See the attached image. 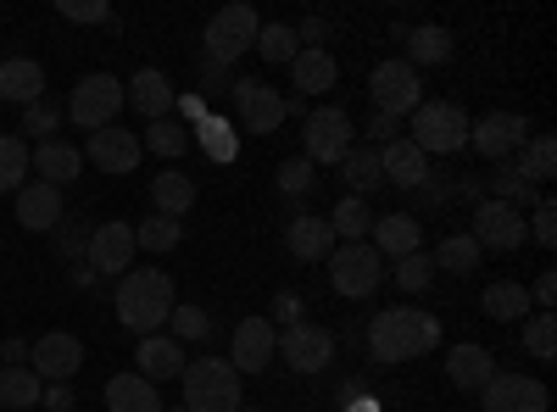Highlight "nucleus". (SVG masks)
<instances>
[{
    "instance_id": "1",
    "label": "nucleus",
    "mask_w": 557,
    "mask_h": 412,
    "mask_svg": "<svg viewBox=\"0 0 557 412\" xmlns=\"http://www.w3.org/2000/svg\"><path fill=\"white\" fill-rule=\"evenodd\" d=\"M112 307H117V324H123L128 335H139V340L162 335V329H168V312L178 307L173 273H168V267H128L123 279H117Z\"/></svg>"
},
{
    "instance_id": "2",
    "label": "nucleus",
    "mask_w": 557,
    "mask_h": 412,
    "mask_svg": "<svg viewBox=\"0 0 557 412\" xmlns=\"http://www.w3.org/2000/svg\"><path fill=\"white\" fill-rule=\"evenodd\" d=\"M441 346V317L435 312H418V307H385L374 312L368 324V357L396 369V362H412V357H430Z\"/></svg>"
},
{
    "instance_id": "3",
    "label": "nucleus",
    "mask_w": 557,
    "mask_h": 412,
    "mask_svg": "<svg viewBox=\"0 0 557 412\" xmlns=\"http://www.w3.org/2000/svg\"><path fill=\"white\" fill-rule=\"evenodd\" d=\"M184 412H240V374L228 369V357H190L184 362Z\"/></svg>"
},
{
    "instance_id": "4",
    "label": "nucleus",
    "mask_w": 557,
    "mask_h": 412,
    "mask_svg": "<svg viewBox=\"0 0 557 412\" xmlns=\"http://www.w3.org/2000/svg\"><path fill=\"white\" fill-rule=\"evenodd\" d=\"M257 34H262V23H257V7H246V0L212 12V23H207V67L228 73L257 45Z\"/></svg>"
},
{
    "instance_id": "5",
    "label": "nucleus",
    "mask_w": 557,
    "mask_h": 412,
    "mask_svg": "<svg viewBox=\"0 0 557 412\" xmlns=\"http://www.w3.org/2000/svg\"><path fill=\"white\" fill-rule=\"evenodd\" d=\"M407 140L424 151V157H451L469 146V112L451 107V101H424L412 112V134Z\"/></svg>"
},
{
    "instance_id": "6",
    "label": "nucleus",
    "mask_w": 557,
    "mask_h": 412,
    "mask_svg": "<svg viewBox=\"0 0 557 412\" xmlns=\"http://www.w3.org/2000/svg\"><path fill=\"white\" fill-rule=\"evenodd\" d=\"M380 279H385V257L368 246V240L330 251V290L341 301H368V296L380 290Z\"/></svg>"
},
{
    "instance_id": "7",
    "label": "nucleus",
    "mask_w": 557,
    "mask_h": 412,
    "mask_svg": "<svg viewBox=\"0 0 557 412\" xmlns=\"http://www.w3.org/2000/svg\"><path fill=\"white\" fill-rule=\"evenodd\" d=\"M78 128H112L117 123V112H123V78H112V73H84L78 84H73V96H67V107H62Z\"/></svg>"
},
{
    "instance_id": "8",
    "label": "nucleus",
    "mask_w": 557,
    "mask_h": 412,
    "mask_svg": "<svg viewBox=\"0 0 557 412\" xmlns=\"http://www.w3.org/2000/svg\"><path fill=\"white\" fill-rule=\"evenodd\" d=\"M357 146V128H351V112L346 107H318V112H307V123H301V157L318 167V162H346V151Z\"/></svg>"
},
{
    "instance_id": "9",
    "label": "nucleus",
    "mask_w": 557,
    "mask_h": 412,
    "mask_svg": "<svg viewBox=\"0 0 557 412\" xmlns=\"http://www.w3.org/2000/svg\"><path fill=\"white\" fill-rule=\"evenodd\" d=\"M368 96H374V112L401 123V117H412L418 107H424V84H418V73L401 57H391V62H380L374 73H368Z\"/></svg>"
},
{
    "instance_id": "10",
    "label": "nucleus",
    "mask_w": 557,
    "mask_h": 412,
    "mask_svg": "<svg viewBox=\"0 0 557 412\" xmlns=\"http://www.w3.org/2000/svg\"><path fill=\"white\" fill-rule=\"evenodd\" d=\"M530 140V123L519 112H485L480 123H469V146L485 162H513V151H524Z\"/></svg>"
},
{
    "instance_id": "11",
    "label": "nucleus",
    "mask_w": 557,
    "mask_h": 412,
    "mask_svg": "<svg viewBox=\"0 0 557 412\" xmlns=\"http://www.w3.org/2000/svg\"><path fill=\"white\" fill-rule=\"evenodd\" d=\"M469 235H474L480 251H519L530 228H524V212H519V207H507V201H480Z\"/></svg>"
},
{
    "instance_id": "12",
    "label": "nucleus",
    "mask_w": 557,
    "mask_h": 412,
    "mask_svg": "<svg viewBox=\"0 0 557 412\" xmlns=\"http://www.w3.org/2000/svg\"><path fill=\"white\" fill-rule=\"evenodd\" d=\"M84 262L101 279H123L134 267V223H96L89 228V246H84Z\"/></svg>"
},
{
    "instance_id": "13",
    "label": "nucleus",
    "mask_w": 557,
    "mask_h": 412,
    "mask_svg": "<svg viewBox=\"0 0 557 412\" xmlns=\"http://www.w3.org/2000/svg\"><path fill=\"white\" fill-rule=\"evenodd\" d=\"M28 369L39 374V385H67L78 369H84V346H78V335H67V329H51V335H39L34 346H28Z\"/></svg>"
},
{
    "instance_id": "14",
    "label": "nucleus",
    "mask_w": 557,
    "mask_h": 412,
    "mask_svg": "<svg viewBox=\"0 0 557 412\" xmlns=\"http://www.w3.org/2000/svg\"><path fill=\"white\" fill-rule=\"evenodd\" d=\"M273 357H278V329L268 324V317H240L235 340H228V369L235 374H262Z\"/></svg>"
},
{
    "instance_id": "15",
    "label": "nucleus",
    "mask_w": 557,
    "mask_h": 412,
    "mask_svg": "<svg viewBox=\"0 0 557 412\" xmlns=\"http://www.w3.org/2000/svg\"><path fill=\"white\" fill-rule=\"evenodd\" d=\"M480 412H546V385L496 369V374L480 385Z\"/></svg>"
},
{
    "instance_id": "16",
    "label": "nucleus",
    "mask_w": 557,
    "mask_h": 412,
    "mask_svg": "<svg viewBox=\"0 0 557 412\" xmlns=\"http://www.w3.org/2000/svg\"><path fill=\"white\" fill-rule=\"evenodd\" d=\"M278 357H285L296 374H323V369L335 362V335H330V329H318V324L278 329Z\"/></svg>"
},
{
    "instance_id": "17",
    "label": "nucleus",
    "mask_w": 557,
    "mask_h": 412,
    "mask_svg": "<svg viewBox=\"0 0 557 412\" xmlns=\"http://www.w3.org/2000/svg\"><path fill=\"white\" fill-rule=\"evenodd\" d=\"M235 112H240V123H246L251 134H273L278 123L290 117L285 96H278V89H268V84H257V78H240V84H235Z\"/></svg>"
},
{
    "instance_id": "18",
    "label": "nucleus",
    "mask_w": 557,
    "mask_h": 412,
    "mask_svg": "<svg viewBox=\"0 0 557 412\" xmlns=\"http://www.w3.org/2000/svg\"><path fill=\"white\" fill-rule=\"evenodd\" d=\"M146 157L139 151V134H128V128H96L89 134V146H84V162L89 167H101V173H134V162Z\"/></svg>"
},
{
    "instance_id": "19",
    "label": "nucleus",
    "mask_w": 557,
    "mask_h": 412,
    "mask_svg": "<svg viewBox=\"0 0 557 412\" xmlns=\"http://www.w3.org/2000/svg\"><path fill=\"white\" fill-rule=\"evenodd\" d=\"M28 167L39 173V185L67 190V185H78V173H84V151L73 140H39L28 151Z\"/></svg>"
},
{
    "instance_id": "20",
    "label": "nucleus",
    "mask_w": 557,
    "mask_h": 412,
    "mask_svg": "<svg viewBox=\"0 0 557 412\" xmlns=\"http://www.w3.org/2000/svg\"><path fill=\"white\" fill-rule=\"evenodd\" d=\"M123 101L146 117V123H162V117H173V107H178L168 73H157V67H139V73L123 84Z\"/></svg>"
},
{
    "instance_id": "21",
    "label": "nucleus",
    "mask_w": 557,
    "mask_h": 412,
    "mask_svg": "<svg viewBox=\"0 0 557 412\" xmlns=\"http://www.w3.org/2000/svg\"><path fill=\"white\" fill-rule=\"evenodd\" d=\"M368 246H374L380 257H412V251H424V228H418V217L412 212H385V217H374V228H368Z\"/></svg>"
},
{
    "instance_id": "22",
    "label": "nucleus",
    "mask_w": 557,
    "mask_h": 412,
    "mask_svg": "<svg viewBox=\"0 0 557 412\" xmlns=\"http://www.w3.org/2000/svg\"><path fill=\"white\" fill-rule=\"evenodd\" d=\"M285 246H290L296 262H330V251H335V228H330V217L301 212V217L285 223Z\"/></svg>"
},
{
    "instance_id": "23",
    "label": "nucleus",
    "mask_w": 557,
    "mask_h": 412,
    "mask_svg": "<svg viewBox=\"0 0 557 412\" xmlns=\"http://www.w3.org/2000/svg\"><path fill=\"white\" fill-rule=\"evenodd\" d=\"M184 362H190V357H184V346L173 335H146V340H139V351H134V374L157 385V379H178Z\"/></svg>"
},
{
    "instance_id": "24",
    "label": "nucleus",
    "mask_w": 557,
    "mask_h": 412,
    "mask_svg": "<svg viewBox=\"0 0 557 412\" xmlns=\"http://www.w3.org/2000/svg\"><path fill=\"white\" fill-rule=\"evenodd\" d=\"M380 167H385V185H396V190L430 185V157L418 151L412 140H391V146H380Z\"/></svg>"
},
{
    "instance_id": "25",
    "label": "nucleus",
    "mask_w": 557,
    "mask_h": 412,
    "mask_svg": "<svg viewBox=\"0 0 557 412\" xmlns=\"http://www.w3.org/2000/svg\"><path fill=\"white\" fill-rule=\"evenodd\" d=\"M0 101H12V107L45 101V67L34 57H7L0 62Z\"/></svg>"
},
{
    "instance_id": "26",
    "label": "nucleus",
    "mask_w": 557,
    "mask_h": 412,
    "mask_svg": "<svg viewBox=\"0 0 557 412\" xmlns=\"http://www.w3.org/2000/svg\"><path fill=\"white\" fill-rule=\"evenodd\" d=\"M496 374V357H491V346H474V340H462V346H451L446 351V379L457 385V390H474L480 396V385Z\"/></svg>"
},
{
    "instance_id": "27",
    "label": "nucleus",
    "mask_w": 557,
    "mask_h": 412,
    "mask_svg": "<svg viewBox=\"0 0 557 412\" xmlns=\"http://www.w3.org/2000/svg\"><path fill=\"white\" fill-rule=\"evenodd\" d=\"M17 223L28 228V235H51V228L62 223V190H51V185H23V190H17Z\"/></svg>"
},
{
    "instance_id": "28",
    "label": "nucleus",
    "mask_w": 557,
    "mask_h": 412,
    "mask_svg": "<svg viewBox=\"0 0 557 412\" xmlns=\"http://www.w3.org/2000/svg\"><path fill=\"white\" fill-rule=\"evenodd\" d=\"M107 412H162V396L139 374H112L107 379Z\"/></svg>"
},
{
    "instance_id": "29",
    "label": "nucleus",
    "mask_w": 557,
    "mask_h": 412,
    "mask_svg": "<svg viewBox=\"0 0 557 412\" xmlns=\"http://www.w3.org/2000/svg\"><path fill=\"white\" fill-rule=\"evenodd\" d=\"M407 67L418 73V67H441V62H451V28H435V23H424V28H407Z\"/></svg>"
},
{
    "instance_id": "30",
    "label": "nucleus",
    "mask_w": 557,
    "mask_h": 412,
    "mask_svg": "<svg viewBox=\"0 0 557 412\" xmlns=\"http://www.w3.org/2000/svg\"><path fill=\"white\" fill-rule=\"evenodd\" d=\"M341 173H346V196H374L380 185H385V167H380V146H351L346 151V162H341Z\"/></svg>"
},
{
    "instance_id": "31",
    "label": "nucleus",
    "mask_w": 557,
    "mask_h": 412,
    "mask_svg": "<svg viewBox=\"0 0 557 412\" xmlns=\"http://www.w3.org/2000/svg\"><path fill=\"white\" fill-rule=\"evenodd\" d=\"M290 78H296V89H301V96H323V89H335V78H341V62H335L330 51H296V62H290Z\"/></svg>"
},
{
    "instance_id": "32",
    "label": "nucleus",
    "mask_w": 557,
    "mask_h": 412,
    "mask_svg": "<svg viewBox=\"0 0 557 412\" xmlns=\"http://www.w3.org/2000/svg\"><path fill=\"white\" fill-rule=\"evenodd\" d=\"M151 207L162 212V217H184V212H190L196 207V178L190 173H157L151 178Z\"/></svg>"
},
{
    "instance_id": "33",
    "label": "nucleus",
    "mask_w": 557,
    "mask_h": 412,
    "mask_svg": "<svg viewBox=\"0 0 557 412\" xmlns=\"http://www.w3.org/2000/svg\"><path fill=\"white\" fill-rule=\"evenodd\" d=\"M480 307H485V317H496V324H513V317H524L535 301H530V290L519 279H496V285H485Z\"/></svg>"
},
{
    "instance_id": "34",
    "label": "nucleus",
    "mask_w": 557,
    "mask_h": 412,
    "mask_svg": "<svg viewBox=\"0 0 557 412\" xmlns=\"http://www.w3.org/2000/svg\"><path fill=\"white\" fill-rule=\"evenodd\" d=\"M178 240H184V223H178V217H162V212H151V217H139V223H134V251L168 257Z\"/></svg>"
},
{
    "instance_id": "35",
    "label": "nucleus",
    "mask_w": 557,
    "mask_h": 412,
    "mask_svg": "<svg viewBox=\"0 0 557 412\" xmlns=\"http://www.w3.org/2000/svg\"><path fill=\"white\" fill-rule=\"evenodd\" d=\"M480 185L491 190V201H507V207H519V212H524V201L535 196L530 173H524L519 162H496V173H491V178H480Z\"/></svg>"
},
{
    "instance_id": "36",
    "label": "nucleus",
    "mask_w": 557,
    "mask_h": 412,
    "mask_svg": "<svg viewBox=\"0 0 557 412\" xmlns=\"http://www.w3.org/2000/svg\"><path fill=\"white\" fill-rule=\"evenodd\" d=\"M330 228H335V240L357 246V240H368V228H374V212H368L362 196H341L335 212H330Z\"/></svg>"
},
{
    "instance_id": "37",
    "label": "nucleus",
    "mask_w": 557,
    "mask_h": 412,
    "mask_svg": "<svg viewBox=\"0 0 557 412\" xmlns=\"http://www.w3.org/2000/svg\"><path fill=\"white\" fill-rule=\"evenodd\" d=\"M430 262H435L441 273H451V279H469V273L480 267V246H474V235H446Z\"/></svg>"
},
{
    "instance_id": "38",
    "label": "nucleus",
    "mask_w": 557,
    "mask_h": 412,
    "mask_svg": "<svg viewBox=\"0 0 557 412\" xmlns=\"http://www.w3.org/2000/svg\"><path fill=\"white\" fill-rule=\"evenodd\" d=\"M39 374L28 369V362H17V369H0V407H12V412H23V407H39Z\"/></svg>"
},
{
    "instance_id": "39",
    "label": "nucleus",
    "mask_w": 557,
    "mask_h": 412,
    "mask_svg": "<svg viewBox=\"0 0 557 412\" xmlns=\"http://www.w3.org/2000/svg\"><path fill=\"white\" fill-rule=\"evenodd\" d=\"M251 51H257L262 62H273V67H290L301 45H296V28H290V23H262V34H257Z\"/></svg>"
},
{
    "instance_id": "40",
    "label": "nucleus",
    "mask_w": 557,
    "mask_h": 412,
    "mask_svg": "<svg viewBox=\"0 0 557 412\" xmlns=\"http://www.w3.org/2000/svg\"><path fill=\"white\" fill-rule=\"evenodd\" d=\"M139 151H157L162 162H173V157L190 151V128L173 123V117H162V123H151L146 134H139Z\"/></svg>"
},
{
    "instance_id": "41",
    "label": "nucleus",
    "mask_w": 557,
    "mask_h": 412,
    "mask_svg": "<svg viewBox=\"0 0 557 412\" xmlns=\"http://www.w3.org/2000/svg\"><path fill=\"white\" fill-rule=\"evenodd\" d=\"M23 178H28V140L0 134V196H17Z\"/></svg>"
},
{
    "instance_id": "42",
    "label": "nucleus",
    "mask_w": 557,
    "mask_h": 412,
    "mask_svg": "<svg viewBox=\"0 0 557 412\" xmlns=\"http://www.w3.org/2000/svg\"><path fill=\"white\" fill-rule=\"evenodd\" d=\"M168 335H173L178 346L207 340V335H212V312H207V307H190V301H178V307L168 312Z\"/></svg>"
},
{
    "instance_id": "43",
    "label": "nucleus",
    "mask_w": 557,
    "mask_h": 412,
    "mask_svg": "<svg viewBox=\"0 0 557 412\" xmlns=\"http://www.w3.org/2000/svg\"><path fill=\"white\" fill-rule=\"evenodd\" d=\"M519 167L530 173V185H546V178L557 173V146H552V134H530V140H524V157H519Z\"/></svg>"
},
{
    "instance_id": "44",
    "label": "nucleus",
    "mask_w": 557,
    "mask_h": 412,
    "mask_svg": "<svg viewBox=\"0 0 557 412\" xmlns=\"http://www.w3.org/2000/svg\"><path fill=\"white\" fill-rule=\"evenodd\" d=\"M524 351H530L535 362H552V357H557V317H552V312H530V317H524Z\"/></svg>"
},
{
    "instance_id": "45",
    "label": "nucleus",
    "mask_w": 557,
    "mask_h": 412,
    "mask_svg": "<svg viewBox=\"0 0 557 412\" xmlns=\"http://www.w3.org/2000/svg\"><path fill=\"white\" fill-rule=\"evenodd\" d=\"M391 273H396V285H401L407 296H418V290H430V279H435V262H430V251H412V257H401Z\"/></svg>"
},
{
    "instance_id": "46",
    "label": "nucleus",
    "mask_w": 557,
    "mask_h": 412,
    "mask_svg": "<svg viewBox=\"0 0 557 412\" xmlns=\"http://www.w3.org/2000/svg\"><path fill=\"white\" fill-rule=\"evenodd\" d=\"M62 107L45 96V101H34V107H23V134H39V140H57V128H62Z\"/></svg>"
},
{
    "instance_id": "47",
    "label": "nucleus",
    "mask_w": 557,
    "mask_h": 412,
    "mask_svg": "<svg viewBox=\"0 0 557 412\" xmlns=\"http://www.w3.org/2000/svg\"><path fill=\"white\" fill-rule=\"evenodd\" d=\"M318 185V167L307 157H290V162H278V190L285 196H307Z\"/></svg>"
},
{
    "instance_id": "48",
    "label": "nucleus",
    "mask_w": 557,
    "mask_h": 412,
    "mask_svg": "<svg viewBox=\"0 0 557 412\" xmlns=\"http://www.w3.org/2000/svg\"><path fill=\"white\" fill-rule=\"evenodd\" d=\"M51 240H57V251H62V257H73V262H78V257H84V246H89V228H84V217H62V223L51 228Z\"/></svg>"
},
{
    "instance_id": "49",
    "label": "nucleus",
    "mask_w": 557,
    "mask_h": 412,
    "mask_svg": "<svg viewBox=\"0 0 557 412\" xmlns=\"http://www.w3.org/2000/svg\"><path fill=\"white\" fill-rule=\"evenodd\" d=\"M301 312H307V307H301V296H296V290H278V296H273V317H268V324H273V329H296V324H301Z\"/></svg>"
},
{
    "instance_id": "50",
    "label": "nucleus",
    "mask_w": 557,
    "mask_h": 412,
    "mask_svg": "<svg viewBox=\"0 0 557 412\" xmlns=\"http://www.w3.org/2000/svg\"><path fill=\"white\" fill-rule=\"evenodd\" d=\"M62 17L67 23H112L107 0H62Z\"/></svg>"
},
{
    "instance_id": "51",
    "label": "nucleus",
    "mask_w": 557,
    "mask_h": 412,
    "mask_svg": "<svg viewBox=\"0 0 557 412\" xmlns=\"http://www.w3.org/2000/svg\"><path fill=\"white\" fill-rule=\"evenodd\" d=\"M524 228H530V235H535L541 246H557V201H541V207H535V217H530Z\"/></svg>"
},
{
    "instance_id": "52",
    "label": "nucleus",
    "mask_w": 557,
    "mask_h": 412,
    "mask_svg": "<svg viewBox=\"0 0 557 412\" xmlns=\"http://www.w3.org/2000/svg\"><path fill=\"white\" fill-rule=\"evenodd\" d=\"M323 34H330V23H323V17H301L296 45H307V51H323Z\"/></svg>"
},
{
    "instance_id": "53",
    "label": "nucleus",
    "mask_w": 557,
    "mask_h": 412,
    "mask_svg": "<svg viewBox=\"0 0 557 412\" xmlns=\"http://www.w3.org/2000/svg\"><path fill=\"white\" fill-rule=\"evenodd\" d=\"M396 134H401V123H396V117H385V112L368 117V140H374V146H391Z\"/></svg>"
},
{
    "instance_id": "54",
    "label": "nucleus",
    "mask_w": 557,
    "mask_h": 412,
    "mask_svg": "<svg viewBox=\"0 0 557 412\" xmlns=\"http://www.w3.org/2000/svg\"><path fill=\"white\" fill-rule=\"evenodd\" d=\"M196 134H201V146H207V151H218V157H228V151H235V146H228V140H223V134H228V128H223L218 117H212V123H201Z\"/></svg>"
},
{
    "instance_id": "55",
    "label": "nucleus",
    "mask_w": 557,
    "mask_h": 412,
    "mask_svg": "<svg viewBox=\"0 0 557 412\" xmlns=\"http://www.w3.org/2000/svg\"><path fill=\"white\" fill-rule=\"evenodd\" d=\"M39 407H45V412H73V390H67V385H45V390H39Z\"/></svg>"
},
{
    "instance_id": "56",
    "label": "nucleus",
    "mask_w": 557,
    "mask_h": 412,
    "mask_svg": "<svg viewBox=\"0 0 557 412\" xmlns=\"http://www.w3.org/2000/svg\"><path fill=\"white\" fill-rule=\"evenodd\" d=\"M530 301H535L541 312H552V301H557V273H541L535 290H530Z\"/></svg>"
},
{
    "instance_id": "57",
    "label": "nucleus",
    "mask_w": 557,
    "mask_h": 412,
    "mask_svg": "<svg viewBox=\"0 0 557 412\" xmlns=\"http://www.w3.org/2000/svg\"><path fill=\"white\" fill-rule=\"evenodd\" d=\"M67 285H73V290H96V285H101V273L89 267V262H73V267H67Z\"/></svg>"
},
{
    "instance_id": "58",
    "label": "nucleus",
    "mask_w": 557,
    "mask_h": 412,
    "mask_svg": "<svg viewBox=\"0 0 557 412\" xmlns=\"http://www.w3.org/2000/svg\"><path fill=\"white\" fill-rule=\"evenodd\" d=\"M0 357H7V369H17V362L28 357V340H17V335H7V340H0Z\"/></svg>"
},
{
    "instance_id": "59",
    "label": "nucleus",
    "mask_w": 557,
    "mask_h": 412,
    "mask_svg": "<svg viewBox=\"0 0 557 412\" xmlns=\"http://www.w3.org/2000/svg\"><path fill=\"white\" fill-rule=\"evenodd\" d=\"M240 412H257V407H240Z\"/></svg>"
}]
</instances>
